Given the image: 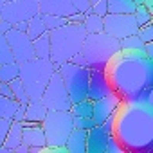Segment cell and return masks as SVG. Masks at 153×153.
I'll use <instances>...</instances> for the list:
<instances>
[{"label": "cell", "mask_w": 153, "mask_h": 153, "mask_svg": "<svg viewBox=\"0 0 153 153\" xmlns=\"http://www.w3.org/2000/svg\"><path fill=\"white\" fill-rule=\"evenodd\" d=\"M110 90L121 101L153 105V59L142 51L119 49L103 68Z\"/></svg>", "instance_id": "obj_1"}, {"label": "cell", "mask_w": 153, "mask_h": 153, "mask_svg": "<svg viewBox=\"0 0 153 153\" xmlns=\"http://www.w3.org/2000/svg\"><path fill=\"white\" fill-rule=\"evenodd\" d=\"M110 135L123 153L153 151V105L121 101L112 114Z\"/></svg>", "instance_id": "obj_2"}, {"label": "cell", "mask_w": 153, "mask_h": 153, "mask_svg": "<svg viewBox=\"0 0 153 153\" xmlns=\"http://www.w3.org/2000/svg\"><path fill=\"white\" fill-rule=\"evenodd\" d=\"M87 31L81 24H65L58 29L49 31L51 38V61L58 67L63 61H70L74 54L81 52Z\"/></svg>", "instance_id": "obj_3"}, {"label": "cell", "mask_w": 153, "mask_h": 153, "mask_svg": "<svg viewBox=\"0 0 153 153\" xmlns=\"http://www.w3.org/2000/svg\"><path fill=\"white\" fill-rule=\"evenodd\" d=\"M121 49L119 40L106 34L105 31L101 33H87L83 45H81V54L85 58V65L88 68L103 70L106 61Z\"/></svg>", "instance_id": "obj_4"}, {"label": "cell", "mask_w": 153, "mask_h": 153, "mask_svg": "<svg viewBox=\"0 0 153 153\" xmlns=\"http://www.w3.org/2000/svg\"><path fill=\"white\" fill-rule=\"evenodd\" d=\"M56 70V65L51 59H42V58H31L24 63H20V76L25 92L29 99H40L43 94V88L47 87L52 72Z\"/></svg>", "instance_id": "obj_5"}, {"label": "cell", "mask_w": 153, "mask_h": 153, "mask_svg": "<svg viewBox=\"0 0 153 153\" xmlns=\"http://www.w3.org/2000/svg\"><path fill=\"white\" fill-rule=\"evenodd\" d=\"M47 148L65 146L68 133L74 130V117L68 110H49L42 121Z\"/></svg>", "instance_id": "obj_6"}, {"label": "cell", "mask_w": 153, "mask_h": 153, "mask_svg": "<svg viewBox=\"0 0 153 153\" xmlns=\"http://www.w3.org/2000/svg\"><path fill=\"white\" fill-rule=\"evenodd\" d=\"M56 70L59 72L61 79L65 83L70 103H78L87 97L88 76H90V68L87 65H76L72 61H63L61 65L56 67Z\"/></svg>", "instance_id": "obj_7"}, {"label": "cell", "mask_w": 153, "mask_h": 153, "mask_svg": "<svg viewBox=\"0 0 153 153\" xmlns=\"http://www.w3.org/2000/svg\"><path fill=\"white\" fill-rule=\"evenodd\" d=\"M40 99L47 106V110H70L72 103H70L68 92L65 88V83H63L58 70L52 72L51 79H49L47 87L43 88V94Z\"/></svg>", "instance_id": "obj_8"}, {"label": "cell", "mask_w": 153, "mask_h": 153, "mask_svg": "<svg viewBox=\"0 0 153 153\" xmlns=\"http://www.w3.org/2000/svg\"><path fill=\"white\" fill-rule=\"evenodd\" d=\"M40 13L38 0H4V6L0 9V18L7 20L9 24L29 20Z\"/></svg>", "instance_id": "obj_9"}, {"label": "cell", "mask_w": 153, "mask_h": 153, "mask_svg": "<svg viewBox=\"0 0 153 153\" xmlns=\"http://www.w3.org/2000/svg\"><path fill=\"white\" fill-rule=\"evenodd\" d=\"M137 24L133 15H117V13H106L103 16V31L117 40H123L130 34L137 33Z\"/></svg>", "instance_id": "obj_10"}, {"label": "cell", "mask_w": 153, "mask_h": 153, "mask_svg": "<svg viewBox=\"0 0 153 153\" xmlns=\"http://www.w3.org/2000/svg\"><path fill=\"white\" fill-rule=\"evenodd\" d=\"M6 38H7L9 49H11V52H13V59H15L16 63H24V61L34 58L33 40L29 38L27 33L11 27V29L6 33Z\"/></svg>", "instance_id": "obj_11"}, {"label": "cell", "mask_w": 153, "mask_h": 153, "mask_svg": "<svg viewBox=\"0 0 153 153\" xmlns=\"http://www.w3.org/2000/svg\"><path fill=\"white\" fill-rule=\"evenodd\" d=\"M22 142L29 146V153H42L47 149L45 144V133L42 123L31 124V126H22Z\"/></svg>", "instance_id": "obj_12"}, {"label": "cell", "mask_w": 153, "mask_h": 153, "mask_svg": "<svg viewBox=\"0 0 153 153\" xmlns=\"http://www.w3.org/2000/svg\"><path fill=\"white\" fill-rule=\"evenodd\" d=\"M119 103H121V99L114 92H110L108 96H105L101 99H96L92 105V119L96 121V124H103L114 114V110L117 108Z\"/></svg>", "instance_id": "obj_13"}, {"label": "cell", "mask_w": 153, "mask_h": 153, "mask_svg": "<svg viewBox=\"0 0 153 153\" xmlns=\"http://www.w3.org/2000/svg\"><path fill=\"white\" fill-rule=\"evenodd\" d=\"M112 90H110V85L106 81V76L103 70H96V68H90V76H88V90H87V97L90 101H96V99H101L105 96H108Z\"/></svg>", "instance_id": "obj_14"}, {"label": "cell", "mask_w": 153, "mask_h": 153, "mask_svg": "<svg viewBox=\"0 0 153 153\" xmlns=\"http://www.w3.org/2000/svg\"><path fill=\"white\" fill-rule=\"evenodd\" d=\"M108 137L110 133L101 124H96L87 130V153H105Z\"/></svg>", "instance_id": "obj_15"}, {"label": "cell", "mask_w": 153, "mask_h": 153, "mask_svg": "<svg viewBox=\"0 0 153 153\" xmlns=\"http://www.w3.org/2000/svg\"><path fill=\"white\" fill-rule=\"evenodd\" d=\"M38 4H40V13L43 15H56L67 18L76 11V7L68 0H38Z\"/></svg>", "instance_id": "obj_16"}, {"label": "cell", "mask_w": 153, "mask_h": 153, "mask_svg": "<svg viewBox=\"0 0 153 153\" xmlns=\"http://www.w3.org/2000/svg\"><path fill=\"white\" fill-rule=\"evenodd\" d=\"M67 153H87V130L74 128L65 140Z\"/></svg>", "instance_id": "obj_17"}, {"label": "cell", "mask_w": 153, "mask_h": 153, "mask_svg": "<svg viewBox=\"0 0 153 153\" xmlns=\"http://www.w3.org/2000/svg\"><path fill=\"white\" fill-rule=\"evenodd\" d=\"M47 106L42 103V99H29L27 105H25V114H24V119L27 121H33V123H42L47 115ZM22 119V121H24Z\"/></svg>", "instance_id": "obj_18"}, {"label": "cell", "mask_w": 153, "mask_h": 153, "mask_svg": "<svg viewBox=\"0 0 153 153\" xmlns=\"http://www.w3.org/2000/svg\"><path fill=\"white\" fill-rule=\"evenodd\" d=\"M33 51H34L36 58H42V59H49L51 58V38H49V31L33 40Z\"/></svg>", "instance_id": "obj_19"}, {"label": "cell", "mask_w": 153, "mask_h": 153, "mask_svg": "<svg viewBox=\"0 0 153 153\" xmlns=\"http://www.w3.org/2000/svg\"><path fill=\"white\" fill-rule=\"evenodd\" d=\"M4 144H6L9 149H13V151H15V148H16L18 144H22V123H20V121H11L9 130H7V133H6Z\"/></svg>", "instance_id": "obj_20"}, {"label": "cell", "mask_w": 153, "mask_h": 153, "mask_svg": "<svg viewBox=\"0 0 153 153\" xmlns=\"http://www.w3.org/2000/svg\"><path fill=\"white\" fill-rule=\"evenodd\" d=\"M108 4V13H117V15H133L137 4L133 0H106Z\"/></svg>", "instance_id": "obj_21"}, {"label": "cell", "mask_w": 153, "mask_h": 153, "mask_svg": "<svg viewBox=\"0 0 153 153\" xmlns=\"http://www.w3.org/2000/svg\"><path fill=\"white\" fill-rule=\"evenodd\" d=\"M25 33L29 34L31 40H34V38H38L40 34L47 33V27H45V24H43L42 13H36L34 16H31V18L27 20V31H25Z\"/></svg>", "instance_id": "obj_22"}, {"label": "cell", "mask_w": 153, "mask_h": 153, "mask_svg": "<svg viewBox=\"0 0 153 153\" xmlns=\"http://www.w3.org/2000/svg\"><path fill=\"white\" fill-rule=\"evenodd\" d=\"M20 76V63L9 61L0 65V83H9Z\"/></svg>", "instance_id": "obj_23"}, {"label": "cell", "mask_w": 153, "mask_h": 153, "mask_svg": "<svg viewBox=\"0 0 153 153\" xmlns=\"http://www.w3.org/2000/svg\"><path fill=\"white\" fill-rule=\"evenodd\" d=\"M92 105H94V101L85 97V99H81L78 103H72L68 112L74 117H92Z\"/></svg>", "instance_id": "obj_24"}, {"label": "cell", "mask_w": 153, "mask_h": 153, "mask_svg": "<svg viewBox=\"0 0 153 153\" xmlns=\"http://www.w3.org/2000/svg\"><path fill=\"white\" fill-rule=\"evenodd\" d=\"M83 29L87 33H101L103 31V16L92 13V11H87L85 13V20H83Z\"/></svg>", "instance_id": "obj_25"}, {"label": "cell", "mask_w": 153, "mask_h": 153, "mask_svg": "<svg viewBox=\"0 0 153 153\" xmlns=\"http://www.w3.org/2000/svg\"><path fill=\"white\" fill-rule=\"evenodd\" d=\"M18 108V101L13 97H4L0 96V119H9L13 121V115Z\"/></svg>", "instance_id": "obj_26"}, {"label": "cell", "mask_w": 153, "mask_h": 153, "mask_svg": "<svg viewBox=\"0 0 153 153\" xmlns=\"http://www.w3.org/2000/svg\"><path fill=\"white\" fill-rule=\"evenodd\" d=\"M133 18L137 27H142L149 22H153V11H149L148 7H144V4H137L135 11H133Z\"/></svg>", "instance_id": "obj_27"}, {"label": "cell", "mask_w": 153, "mask_h": 153, "mask_svg": "<svg viewBox=\"0 0 153 153\" xmlns=\"http://www.w3.org/2000/svg\"><path fill=\"white\" fill-rule=\"evenodd\" d=\"M9 87H11L13 97H15L18 103H27V101H29V96H27L25 87H24V83H22L20 78H15L13 81H9Z\"/></svg>", "instance_id": "obj_28"}, {"label": "cell", "mask_w": 153, "mask_h": 153, "mask_svg": "<svg viewBox=\"0 0 153 153\" xmlns=\"http://www.w3.org/2000/svg\"><path fill=\"white\" fill-rule=\"evenodd\" d=\"M119 45H121V49H126V51H142L144 42L135 33V34H130V36L123 38V40H119Z\"/></svg>", "instance_id": "obj_29"}, {"label": "cell", "mask_w": 153, "mask_h": 153, "mask_svg": "<svg viewBox=\"0 0 153 153\" xmlns=\"http://www.w3.org/2000/svg\"><path fill=\"white\" fill-rule=\"evenodd\" d=\"M9 61H15L13 59V52L9 49V43H7L6 34L0 33V65H2V63H9Z\"/></svg>", "instance_id": "obj_30"}, {"label": "cell", "mask_w": 153, "mask_h": 153, "mask_svg": "<svg viewBox=\"0 0 153 153\" xmlns=\"http://www.w3.org/2000/svg\"><path fill=\"white\" fill-rule=\"evenodd\" d=\"M42 18H43V24H45L47 31L58 29V27H61V25L67 24V18H63V16H56V15H43V13H42Z\"/></svg>", "instance_id": "obj_31"}, {"label": "cell", "mask_w": 153, "mask_h": 153, "mask_svg": "<svg viewBox=\"0 0 153 153\" xmlns=\"http://www.w3.org/2000/svg\"><path fill=\"white\" fill-rule=\"evenodd\" d=\"M137 36H139L144 43H146V42H153V24L149 22V24L139 27V29H137Z\"/></svg>", "instance_id": "obj_32"}, {"label": "cell", "mask_w": 153, "mask_h": 153, "mask_svg": "<svg viewBox=\"0 0 153 153\" xmlns=\"http://www.w3.org/2000/svg\"><path fill=\"white\" fill-rule=\"evenodd\" d=\"M74 117V115H72ZM96 126V121L92 117H74V128H81V130H90Z\"/></svg>", "instance_id": "obj_33"}, {"label": "cell", "mask_w": 153, "mask_h": 153, "mask_svg": "<svg viewBox=\"0 0 153 153\" xmlns=\"http://www.w3.org/2000/svg\"><path fill=\"white\" fill-rule=\"evenodd\" d=\"M88 11H92V13H96V15H99V16H105V15L108 13V4H106V0H96V2H92Z\"/></svg>", "instance_id": "obj_34"}, {"label": "cell", "mask_w": 153, "mask_h": 153, "mask_svg": "<svg viewBox=\"0 0 153 153\" xmlns=\"http://www.w3.org/2000/svg\"><path fill=\"white\" fill-rule=\"evenodd\" d=\"M68 2L76 7V11H83L87 13L90 9V0H68Z\"/></svg>", "instance_id": "obj_35"}, {"label": "cell", "mask_w": 153, "mask_h": 153, "mask_svg": "<svg viewBox=\"0 0 153 153\" xmlns=\"http://www.w3.org/2000/svg\"><path fill=\"white\" fill-rule=\"evenodd\" d=\"M105 153H123V149H121V146L117 144V140L110 135L108 137V142H106V151Z\"/></svg>", "instance_id": "obj_36"}, {"label": "cell", "mask_w": 153, "mask_h": 153, "mask_svg": "<svg viewBox=\"0 0 153 153\" xmlns=\"http://www.w3.org/2000/svg\"><path fill=\"white\" fill-rule=\"evenodd\" d=\"M85 20V13L83 11H74L72 15L67 16V24H83Z\"/></svg>", "instance_id": "obj_37"}, {"label": "cell", "mask_w": 153, "mask_h": 153, "mask_svg": "<svg viewBox=\"0 0 153 153\" xmlns=\"http://www.w3.org/2000/svg\"><path fill=\"white\" fill-rule=\"evenodd\" d=\"M9 124H11L9 119H0V144H4V140H6V133L9 130Z\"/></svg>", "instance_id": "obj_38"}, {"label": "cell", "mask_w": 153, "mask_h": 153, "mask_svg": "<svg viewBox=\"0 0 153 153\" xmlns=\"http://www.w3.org/2000/svg\"><path fill=\"white\" fill-rule=\"evenodd\" d=\"M0 96H4V97H13V92H11L9 83H0ZM13 99H15V97H13Z\"/></svg>", "instance_id": "obj_39"}, {"label": "cell", "mask_w": 153, "mask_h": 153, "mask_svg": "<svg viewBox=\"0 0 153 153\" xmlns=\"http://www.w3.org/2000/svg\"><path fill=\"white\" fill-rule=\"evenodd\" d=\"M142 52H144L148 58H151V59H153V42H146V43H144V47H142Z\"/></svg>", "instance_id": "obj_40"}, {"label": "cell", "mask_w": 153, "mask_h": 153, "mask_svg": "<svg viewBox=\"0 0 153 153\" xmlns=\"http://www.w3.org/2000/svg\"><path fill=\"white\" fill-rule=\"evenodd\" d=\"M11 27H13V24H9L7 20H2V18H0V33H4V34H6Z\"/></svg>", "instance_id": "obj_41"}, {"label": "cell", "mask_w": 153, "mask_h": 153, "mask_svg": "<svg viewBox=\"0 0 153 153\" xmlns=\"http://www.w3.org/2000/svg\"><path fill=\"white\" fill-rule=\"evenodd\" d=\"M142 4H144V7H148L149 11H153V0H144Z\"/></svg>", "instance_id": "obj_42"}, {"label": "cell", "mask_w": 153, "mask_h": 153, "mask_svg": "<svg viewBox=\"0 0 153 153\" xmlns=\"http://www.w3.org/2000/svg\"><path fill=\"white\" fill-rule=\"evenodd\" d=\"M133 2H135V4H142V2H144V0H133Z\"/></svg>", "instance_id": "obj_43"}, {"label": "cell", "mask_w": 153, "mask_h": 153, "mask_svg": "<svg viewBox=\"0 0 153 153\" xmlns=\"http://www.w3.org/2000/svg\"><path fill=\"white\" fill-rule=\"evenodd\" d=\"M2 6H4V0H0V9H2Z\"/></svg>", "instance_id": "obj_44"}, {"label": "cell", "mask_w": 153, "mask_h": 153, "mask_svg": "<svg viewBox=\"0 0 153 153\" xmlns=\"http://www.w3.org/2000/svg\"><path fill=\"white\" fill-rule=\"evenodd\" d=\"M92 2H96V0H90V4H92Z\"/></svg>", "instance_id": "obj_45"}]
</instances>
